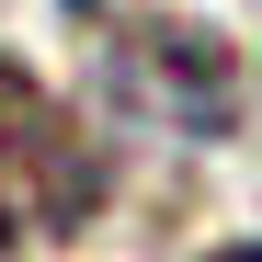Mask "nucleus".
I'll return each instance as SVG.
<instances>
[{
  "label": "nucleus",
  "mask_w": 262,
  "mask_h": 262,
  "mask_svg": "<svg viewBox=\"0 0 262 262\" xmlns=\"http://www.w3.org/2000/svg\"><path fill=\"white\" fill-rule=\"evenodd\" d=\"M103 92L125 114L171 125V137H228V125H239V57L216 46L205 23L160 12V23H125L103 46Z\"/></svg>",
  "instance_id": "1"
},
{
  "label": "nucleus",
  "mask_w": 262,
  "mask_h": 262,
  "mask_svg": "<svg viewBox=\"0 0 262 262\" xmlns=\"http://www.w3.org/2000/svg\"><path fill=\"white\" fill-rule=\"evenodd\" d=\"M216 262H262V239H239V251H216Z\"/></svg>",
  "instance_id": "3"
},
{
  "label": "nucleus",
  "mask_w": 262,
  "mask_h": 262,
  "mask_svg": "<svg viewBox=\"0 0 262 262\" xmlns=\"http://www.w3.org/2000/svg\"><path fill=\"white\" fill-rule=\"evenodd\" d=\"M103 205V160L80 148V125L34 92L23 69H0V239L80 228Z\"/></svg>",
  "instance_id": "2"
},
{
  "label": "nucleus",
  "mask_w": 262,
  "mask_h": 262,
  "mask_svg": "<svg viewBox=\"0 0 262 262\" xmlns=\"http://www.w3.org/2000/svg\"><path fill=\"white\" fill-rule=\"evenodd\" d=\"M80 12H92V0H80Z\"/></svg>",
  "instance_id": "4"
}]
</instances>
